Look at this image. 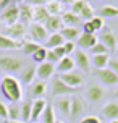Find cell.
I'll list each match as a JSON object with an SVG mask.
<instances>
[{
    "label": "cell",
    "instance_id": "45",
    "mask_svg": "<svg viewBox=\"0 0 118 123\" xmlns=\"http://www.w3.org/2000/svg\"><path fill=\"white\" fill-rule=\"evenodd\" d=\"M52 50H53V54L57 55V58H58V60H62L63 57H66V55H65V50H63V47H55V49H52Z\"/></svg>",
    "mask_w": 118,
    "mask_h": 123
},
{
    "label": "cell",
    "instance_id": "27",
    "mask_svg": "<svg viewBox=\"0 0 118 123\" xmlns=\"http://www.w3.org/2000/svg\"><path fill=\"white\" fill-rule=\"evenodd\" d=\"M49 16L50 15H49V12H47L45 5H36L34 6V19H36L37 23H45Z\"/></svg>",
    "mask_w": 118,
    "mask_h": 123
},
{
    "label": "cell",
    "instance_id": "56",
    "mask_svg": "<svg viewBox=\"0 0 118 123\" xmlns=\"http://www.w3.org/2000/svg\"><path fill=\"white\" fill-rule=\"evenodd\" d=\"M0 2H2V0H0Z\"/></svg>",
    "mask_w": 118,
    "mask_h": 123
},
{
    "label": "cell",
    "instance_id": "37",
    "mask_svg": "<svg viewBox=\"0 0 118 123\" xmlns=\"http://www.w3.org/2000/svg\"><path fill=\"white\" fill-rule=\"evenodd\" d=\"M91 52H92V55H102V54H108L107 47L104 45V44H100V42L95 44L92 49H91Z\"/></svg>",
    "mask_w": 118,
    "mask_h": 123
},
{
    "label": "cell",
    "instance_id": "41",
    "mask_svg": "<svg viewBox=\"0 0 118 123\" xmlns=\"http://www.w3.org/2000/svg\"><path fill=\"white\" fill-rule=\"evenodd\" d=\"M107 68H110L113 73L118 76V58H110V60H108V67H107Z\"/></svg>",
    "mask_w": 118,
    "mask_h": 123
},
{
    "label": "cell",
    "instance_id": "10",
    "mask_svg": "<svg viewBox=\"0 0 118 123\" xmlns=\"http://www.w3.org/2000/svg\"><path fill=\"white\" fill-rule=\"evenodd\" d=\"M53 73H55V65L50 63V62H42L36 68V74H37V78L41 81H45V80H49V78H52Z\"/></svg>",
    "mask_w": 118,
    "mask_h": 123
},
{
    "label": "cell",
    "instance_id": "50",
    "mask_svg": "<svg viewBox=\"0 0 118 123\" xmlns=\"http://www.w3.org/2000/svg\"><path fill=\"white\" fill-rule=\"evenodd\" d=\"M13 2H15L16 5H18V3H24V0H13Z\"/></svg>",
    "mask_w": 118,
    "mask_h": 123
},
{
    "label": "cell",
    "instance_id": "33",
    "mask_svg": "<svg viewBox=\"0 0 118 123\" xmlns=\"http://www.w3.org/2000/svg\"><path fill=\"white\" fill-rule=\"evenodd\" d=\"M99 16H102V18H115V16H118V8L113 5H105L99 10Z\"/></svg>",
    "mask_w": 118,
    "mask_h": 123
},
{
    "label": "cell",
    "instance_id": "53",
    "mask_svg": "<svg viewBox=\"0 0 118 123\" xmlns=\"http://www.w3.org/2000/svg\"><path fill=\"white\" fill-rule=\"evenodd\" d=\"M110 123H118V120H112V122H110Z\"/></svg>",
    "mask_w": 118,
    "mask_h": 123
},
{
    "label": "cell",
    "instance_id": "26",
    "mask_svg": "<svg viewBox=\"0 0 118 123\" xmlns=\"http://www.w3.org/2000/svg\"><path fill=\"white\" fill-rule=\"evenodd\" d=\"M60 34H62V37L65 39V41H75V39H78L79 37V31L76 29V28H71V26H63L62 31H60Z\"/></svg>",
    "mask_w": 118,
    "mask_h": 123
},
{
    "label": "cell",
    "instance_id": "42",
    "mask_svg": "<svg viewBox=\"0 0 118 123\" xmlns=\"http://www.w3.org/2000/svg\"><path fill=\"white\" fill-rule=\"evenodd\" d=\"M79 123H100V118L94 117V115H89V117H84Z\"/></svg>",
    "mask_w": 118,
    "mask_h": 123
},
{
    "label": "cell",
    "instance_id": "6",
    "mask_svg": "<svg viewBox=\"0 0 118 123\" xmlns=\"http://www.w3.org/2000/svg\"><path fill=\"white\" fill-rule=\"evenodd\" d=\"M50 87H52V94H53V97H62V96H68V94H73V92H76L75 87H70L66 86L65 83H63L58 76H55L53 80H52V84H50Z\"/></svg>",
    "mask_w": 118,
    "mask_h": 123
},
{
    "label": "cell",
    "instance_id": "46",
    "mask_svg": "<svg viewBox=\"0 0 118 123\" xmlns=\"http://www.w3.org/2000/svg\"><path fill=\"white\" fill-rule=\"evenodd\" d=\"M50 0H28V3L32 6H36V5H47Z\"/></svg>",
    "mask_w": 118,
    "mask_h": 123
},
{
    "label": "cell",
    "instance_id": "43",
    "mask_svg": "<svg viewBox=\"0 0 118 123\" xmlns=\"http://www.w3.org/2000/svg\"><path fill=\"white\" fill-rule=\"evenodd\" d=\"M0 118H8V107H6L2 100H0Z\"/></svg>",
    "mask_w": 118,
    "mask_h": 123
},
{
    "label": "cell",
    "instance_id": "39",
    "mask_svg": "<svg viewBox=\"0 0 118 123\" xmlns=\"http://www.w3.org/2000/svg\"><path fill=\"white\" fill-rule=\"evenodd\" d=\"M62 47L65 50V55H70L71 52H75V42H71V41H65V44Z\"/></svg>",
    "mask_w": 118,
    "mask_h": 123
},
{
    "label": "cell",
    "instance_id": "54",
    "mask_svg": "<svg viewBox=\"0 0 118 123\" xmlns=\"http://www.w3.org/2000/svg\"><path fill=\"white\" fill-rule=\"evenodd\" d=\"M55 123H65V122H60V120H57V122Z\"/></svg>",
    "mask_w": 118,
    "mask_h": 123
},
{
    "label": "cell",
    "instance_id": "48",
    "mask_svg": "<svg viewBox=\"0 0 118 123\" xmlns=\"http://www.w3.org/2000/svg\"><path fill=\"white\" fill-rule=\"evenodd\" d=\"M58 3H73L75 0H57Z\"/></svg>",
    "mask_w": 118,
    "mask_h": 123
},
{
    "label": "cell",
    "instance_id": "34",
    "mask_svg": "<svg viewBox=\"0 0 118 123\" xmlns=\"http://www.w3.org/2000/svg\"><path fill=\"white\" fill-rule=\"evenodd\" d=\"M45 8H47L49 15H58V13H62V3H58L57 0H50L49 3L45 5Z\"/></svg>",
    "mask_w": 118,
    "mask_h": 123
},
{
    "label": "cell",
    "instance_id": "4",
    "mask_svg": "<svg viewBox=\"0 0 118 123\" xmlns=\"http://www.w3.org/2000/svg\"><path fill=\"white\" fill-rule=\"evenodd\" d=\"M94 76L105 86H115L118 84V76L113 73L110 68H102V70H95L94 71Z\"/></svg>",
    "mask_w": 118,
    "mask_h": 123
},
{
    "label": "cell",
    "instance_id": "52",
    "mask_svg": "<svg viewBox=\"0 0 118 123\" xmlns=\"http://www.w3.org/2000/svg\"><path fill=\"white\" fill-rule=\"evenodd\" d=\"M115 54H117V55H118V45H117V49H115Z\"/></svg>",
    "mask_w": 118,
    "mask_h": 123
},
{
    "label": "cell",
    "instance_id": "23",
    "mask_svg": "<svg viewBox=\"0 0 118 123\" xmlns=\"http://www.w3.org/2000/svg\"><path fill=\"white\" fill-rule=\"evenodd\" d=\"M102 113L110 120H118V102H107L102 109Z\"/></svg>",
    "mask_w": 118,
    "mask_h": 123
},
{
    "label": "cell",
    "instance_id": "14",
    "mask_svg": "<svg viewBox=\"0 0 118 123\" xmlns=\"http://www.w3.org/2000/svg\"><path fill=\"white\" fill-rule=\"evenodd\" d=\"M73 60H75V65L76 67H79L83 71H89L91 70V60H89V57H87L86 52H83V50H76L75 52V57H73Z\"/></svg>",
    "mask_w": 118,
    "mask_h": 123
},
{
    "label": "cell",
    "instance_id": "17",
    "mask_svg": "<svg viewBox=\"0 0 118 123\" xmlns=\"http://www.w3.org/2000/svg\"><path fill=\"white\" fill-rule=\"evenodd\" d=\"M97 42H99V39L95 37V34H86V32H83V34L78 37V45H79V49H92Z\"/></svg>",
    "mask_w": 118,
    "mask_h": 123
},
{
    "label": "cell",
    "instance_id": "9",
    "mask_svg": "<svg viewBox=\"0 0 118 123\" xmlns=\"http://www.w3.org/2000/svg\"><path fill=\"white\" fill-rule=\"evenodd\" d=\"M60 80L66 84V86H70V87H78V86H81L83 83H84V78H83V74L81 73H78V71H70V73H63V74H60L58 76Z\"/></svg>",
    "mask_w": 118,
    "mask_h": 123
},
{
    "label": "cell",
    "instance_id": "51",
    "mask_svg": "<svg viewBox=\"0 0 118 123\" xmlns=\"http://www.w3.org/2000/svg\"><path fill=\"white\" fill-rule=\"evenodd\" d=\"M113 96H115V97L118 99V87H117V89H115V92H113Z\"/></svg>",
    "mask_w": 118,
    "mask_h": 123
},
{
    "label": "cell",
    "instance_id": "20",
    "mask_svg": "<svg viewBox=\"0 0 118 123\" xmlns=\"http://www.w3.org/2000/svg\"><path fill=\"white\" fill-rule=\"evenodd\" d=\"M75 67H76L75 60H73L70 55H66V57H63L62 60L58 62V65H57V71H58L60 74L70 73V71H73V68H75Z\"/></svg>",
    "mask_w": 118,
    "mask_h": 123
},
{
    "label": "cell",
    "instance_id": "47",
    "mask_svg": "<svg viewBox=\"0 0 118 123\" xmlns=\"http://www.w3.org/2000/svg\"><path fill=\"white\" fill-rule=\"evenodd\" d=\"M12 3H15L13 0H2V2H0V8H2V10H5L6 6H10Z\"/></svg>",
    "mask_w": 118,
    "mask_h": 123
},
{
    "label": "cell",
    "instance_id": "32",
    "mask_svg": "<svg viewBox=\"0 0 118 123\" xmlns=\"http://www.w3.org/2000/svg\"><path fill=\"white\" fill-rule=\"evenodd\" d=\"M42 45L37 42H34V41H24L23 42V45H21V49H23V54H26V55H29V54H34V52H37L39 49H41Z\"/></svg>",
    "mask_w": 118,
    "mask_h": 123
},
{
    "label": "cell",
    "instance_id": "21",
    "mask_svg": "<svg viewBox=\"0 0 118 123\" xmlns=\"http://www.w3.org/2000/svg\"><path fill=\"white\" fill-rule=\"evenodd\" d=\"M55 107L62 112L63 115L70 117V107H71V97L68 96H62V97L55 99Z\"/></svg>",
    "mask_w": 118,
    "mask_h": 123
},
{
    "label": "cell",
    "instance_id": "57",
    "mask_svg": "<svg viewBox=\"0 0 118 123\" xmlns=\"http://www.w3.org/2000/svg\"><path fill=\"white\" fill-rule=\"evenodd\" d=\"M34 123H36V122H34Z\"/></svg>",
    "mask_w": 118,
    "mask_h": 123
},
{
    "label": "cell",
    "instance_id": "40",
    "mask_svg": "<svg viewBox=\"0 0 118 123\" xmlns=\"http://www.w3.org/2000/svg\"><path fill=\"white\" fill-rule=\"evenodd\" d=\"M83 32H86V34H95L94 26H92L91 21H84V25H83Z\"/></svg>",
    "mask_w": 118,
    "mask_h": 123
},
{
    "label": "cell",
    "instance_id": "5",
    "mask_svg": "<svg viewBox=\"0 0 118 123\" xmlns=\"http://www.w3.org/2000/svg\"><path fill=\"white\" fill-rule=\"evenodd\" d=\"M99 42L104 44L107 47V50H110V52H115L118 45V39L117 36L113 34L112 29H108V28H104V29L100 31V37H99Z\"/></svg>",
    "mask_w": 118,
    "mask_h": 123
},
{
    "label": "cell",
    "instance_id": "3",
    "mask_svg": "<svg viewBox=\"0 0 118 123\" xmlns=\"http://www.w3.org/2000/svg\"><path fill=\"white\" fill-rule=\"evenodd\" d=\"M0 68L6 73H18V71L23 70V62L16 57L2 55L0 57Z\"/></svg>",
    "mask_w": 118,
    "mask_h": 123
},
{
    "label": "cell",
    "instance_id": "2",
    "mask_svg": "<svg viewBox=\"0 0 118 123\" xmlns=\"http://www.w3.org/2000/svg\"><path fill=\"white\" fill-rule=\"evenodd\" d=\"M71 12L78 15L81 19H84V21H91L94 18V8L89 3H87L86 0H75L73 2V10Z\"/></svg>",
    "mask_w": 118,
    "mask_h": 123
},
{
    "label": "cell",
    "instance_id": "22",
    "mask_svg": "<svg viewBox=\"0 0 118 123\" xmlns=\"http://www.w3.org/2000/svg\"><path fill=\"white\" fill-rule=\"evenodd\" d=\"M63 44H65V39L62 37L60 32H53V34H50L47 37V41H45V49L47 50H52L55 49V47H62Z\"/></svg>",
    "mask_w": 118,
    "mask_h": 123
},
{
    "label": "cell",
    "instance_id": "7",
    "mask_svg": "<svg viewBox=\"0 0 118 123\" xmlns=\"http://www.w3.org/2000/svg\"><path fill=\"white\" fill-rule=\"evenodd\" d=\"M2 21L6 23V25H15V23H18L19 19V5L16 3H12L10 6H6L5 10H2Z\"/></svg>",
    "mask_w": 118,
    "mask_h": 123
},
{
    "label": "cell",
    "instance_id": "28",
    "mask_svg": "<svg viewBox=\"0 0 118 123\" xmlns=\"http://www.w3.org/2000/svg\"><path fill=\"white\" fill-rule=\"evenodd\" d=\"M19 42L18 41H13L10 37L0 34V50H12V49H18Z\"/></svg>",
    "mask_w": 118,
    "mask_h": 123
},
{
    "label": "cell",
    "instance_id": "18",
    "mask_svg": "<svg viewBox=\"0 0 118 123\" xmlns=\"http://www.w3.org/2000/svg\"><path fill=\"white\" fill-rule=\"evenodd\" d=\"M45 105H47L45 99H36V100L32 102V105H31V120L32 122H36L37 118H41Z\"/></svg>",
    "mask_w": 118,
    "mask_h": 123
},
{
    "label": "cell",
    "instance_id": "19",
    "mask_svg": "<svg viewBox=\"0 0 118 123\" xmlns=\"http://www.w3.org/2000/svg\"><path fill=\"white\" fill-rule=\"evenodd\" d=\"M34 76H36V67L34 65H28L26 68H23L19 71V83L29 86V83H32Z\"/></svg>",
    "mask_w": 118,
    "mask_h": 123
},
{
    "label": "cell",
    "instance_id": "13",
    "mask_svg": "<svg viewBox=\"0 0 118 123\" xmlns=\"http://www.w3.org/2000/svg\"><path fill=\"white\" fill-rule=\"evenodd\" d=\"M86 96L91 102H100L104 99V96H105V89L100 84H91L86 91Z\"/></svg>",
    "mask_w": 118,
    "mask_h": 123
},
{
    "label": "cell",
    "instance_id": "35",
    "mask_svg": "<svg viewBox=\"0 0 118 123\" xmlns=\"http://www.w3.org/2000/svg\"><path fill=\"white\" fill-rule=\"evenodd\" d=\"M32 60L36 62V63L45 62L47 60V49H45V47H41L37 52H34V54H32Z\"/></svg>",
    "mask_w": 118,
    "mask_h": 123
},
{
    "label": "cell",
    "instance_id": "1",
    "mask_svg": "<svg viewBox=\"0 0 118 123\" xmlns=\"http://www.w3.org/2000/svg\"><path fill=\"white\" fill-rule=\"evenodd\" d=\"M0 91L3 94V97L6 100H10L13 104H16L21 100L23 97V91H21V83H19L15 76L12 74H6L2 78V83H0Z\"/></svg>",
    "mask_w": 118,
    "mask_h": 123
},
{
    "label": "cell",
    "instance_id": "29",
    "mask_svg": "<svg viewBox=\"0 0 118 123\" xmlns=\"http://www.w3.org/2000/svg\"><path fill=\"white\" fill-rule=\"evenodd\" d=\"M31 105H32L31 100H24V102L21 104V107H19V117H21V122L28 123L29 120H31Z\"/></svg>",
    "mask_w": 118,
    "mask_h": 123
},
{
    "label": "cell",
    "instance_id": "38",
    "mask_svg": "<svg viewBox=\"0 0 118 123\" xmlns=\"http://www.w3.org/2000/svg\"><path fill=\"white\" fill-rule=\"evenodd\" d=\"M91 23H92V26H94V31H102L104 29V18L102 16H94L92 19H91Z\"/></svg>",
    "mask_w": 118,
    "mask_h": 123
},
{
    "label": "cell",
    "instance_id": "36",
    "mask_svg": "<svg viewBox=\"0 0 118 123\" xmlns=\"http://www.w3.org/2000/svg\"><path fill=\"white\" fill-rule=\"evenodd\" d=\"M8 118L10 120H18L19 118V107L16 104H10V107H8Z\"/></svg>",
    "mask_w": 118,
    "mask_h": 123
},
{
    "label": "cell",
    "instance_id": "30",
    "mask_svg": "<svg viewBox=\"0 0 118 123\" xmlns=\"http://www.w3.org/2000/svg\"><path fill=\"white\" fill-rule=\"evenodd\" d=\"M108 60H110L108 54H102V55H92V63H94V67H95V70L107 68V65H108Z\"/></svg>",
    "mask_w": 118,
    "mask_h": 123
},
{
    "label": "cell",
    "instance_id": "8",
    "mask_svg": "<svg viewBox=\"0 0 118 123\" xmlns=\"http://www.w3.org/2000/svg\"><path fill=\"white\" fill-rule=\"evenodd\" d=\"M26 34V25H23V23H15V25H10L5 28V32H3V36L10 37V39H13V41H18V39H21V37Z\"/></svg>",
    "mask_w": 118,
    "mask_h": 123
},
{
    "label": "cell",
    "instance_id": "49",
    "mask_svg": "<svg viewBox=\"0 0 118 123\" xmlns=\"http://www.w3.org/2000/svg\"><path fill=\"white\" fill-rule=\"evenodd\" d=\"M6 123H24V122H21V120H8Z\"/></svg>",
    "mask_w": 118,
    "mask_h": 123
},
{
    "label": "cell",
    "instance_id": "11",
    "mask_svg": "<svg viewBox=\"0 0 118 123\" xmlns=\"http://www.w3.org/2000/svg\"><path fill=\"white\" fill-rule=\"evenodd\" d=\"M29 34H31V37L34 39V42L41 44L42 41H47V29L44 28L41 23H34V25H31V28H29Z\"/></svg>",
    "mask_w": 118,
    "mask_h": 123
},
{
    "label": "cell",
    "instance_id": "31",
    "mask_svg": "<svg viewBox=\"0 0 118 123\" xmlns=\"http://www.w3.org/2000/svg\"><path fill=\"white\" fill-rule=\"evenodd\" d=\"M41 118H42V123H55V113H53V107L47 102V105H45V109H44L42 115H41Z\"/></svg>",
    "mask_w": 118,
    "mask_h": 123
},
{
    "label": "cell",
    "instance_id": "15",
    "mask_svg": "<svg viewBox=\"0 0 118 123\" xmlns=\"http://www.w3.org/2000/svg\"><path fill=\"white\" fill-rule=\"evenodd\" d=\"M84 110V105H83V99L79 96H73L71 97V107H70V118L76 120Z\"/></svg>",
    "mask_w": 118,
    "mask_h": 123
},
{
    "label": "cell",
    "instance_id": "12",
    "mask_svg": "<svg viewBox=\"0 0 118 123\" xmlns=\"http://www.w3.org/2000/svg\"><path fill=\"white\" fill-rule=\"evenodd\" d=\"M44 28L47 31H50L52 34H53V32H60L62 28H63L62 16H60V15H50L49 18H47V21L44 23Z\"/></svg>",
    "mask_w": 118,
    "mask_h": 123
},
{
    "label": "cell",
    "instance_id": "55",
    "mask_svg": "<svg viewBox=\"0 0 118 123\" xmlns=\"http://www.w3.org/2000/svg\"><path fill=\"white\" fill-rule=\"evenodd\" d=\"M95 2H99V0H95Z\"/></svg>",
    "mask_w": 118,
    "mask_h": 123
},
{
    "label": "cell",
    "instance_id": "24",
    "mask_svg": "<svg viewBox=\"0 0 118 123\" xmlns=\"http://www.w3.org/2000/svg\"><path fill=\"white\" fill-rule=\"evenodd\" d=\"M47 91V84H45V81H36L34 84L31 86V96L36 99H42V96L45 94Z\"/></svg>",
    "mask_w": 118,
    "mask_h": 123
},
{
    "label": "cell",
    "instance_id": "44",
    "mask_svg": "<svg viewBox=\"0 0 118 123\" xmlns=\"http://www.w3.org/2000/svg\"><path fill=\"white\" fill-rule=\"evenodd\" d=\"M45 62H50V63L55 65V62H60V60L57 58V55L53 54V50H47V60H45Z\"/></svg>",
    "mask_w": 118,
    "mask_h": 123
},
{
    "label": "cell",
    "instance_id": "16",
    "mask_svg": "<svg viewBox=\"0 0 118 123\" xmlns=\"http://www.w3.org/2000/svg\"><path fill=\"white\" fill-rule=\"evenodd\" d=\"M34 18V6L29 3H21L19 5V23L28 25Z\"/></svg>",
    "mask_w": 118,
    "mask_h": 123
},
{
    "label": "cell",
    "instance_id": "25",
    "mask_svg": "<svg viewBox=\"0 0 118 123\" xmlns=\"http://www.w3.org/2000/svg\"><path fill=\"white\" fill-rule=\"evenodd\" d=\"M62 21H63V26H71V28H75L76 25L81 23V18L78 15H75L73 12H66V13H62Z\"/></svg>",
    "mask_w": 118,
    "mask_h": 123
}]
</instances>
